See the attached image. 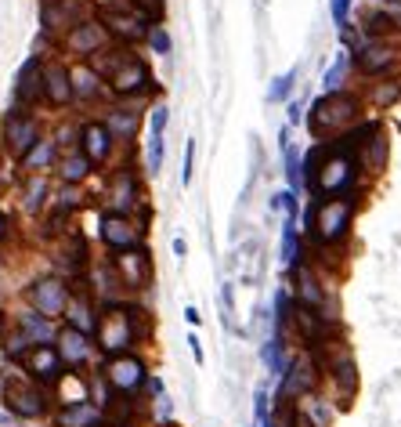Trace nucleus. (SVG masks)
I'll return each instance as SVG.
<instances>
[{"label":"nucleus","mask_w":401,"mask_h":427,"mask_svg":"<svg viewBox=\"0 0 401 427\" xmlns=\"http://www.w3.org/2000/svg\"><path fill=\"white\" fill-rule=\"evenodd\" d=\"M4 398L11 405V413H18V416H40L44 413V395H40L29 380H18V377L4 380Z\"/></svg>","instance_id":"1"},{"label":"nucleus","mask_w":401,"mask_h":427,"mask_svg":"<svg viewBox=\"0 0 401 427\" xmlns=\"http://www.w3.org/2000/svg\"><path fill=\"white\" fill-rule=\"evenodd\" d=\"M98 333H101V348L105 351H123L126 344H134V333H131V323H126V312L123 308H112L105 312V318L98 323Z\"/></svg>","instance_id":"2"},{"label":"nucleus","mask_w":401,"mask_h":427,"mask_svg":"<svg viewBox=\"0 0 401 427\" xmlns=\"http://www.w3.org/2000/svg\"><path fill=\"white\" fill-rule=\"evenodd\" d=\"M101 18H105V29L123 36V40H138L145 36V15L134 8H119V4H109V8H101Z\"/></svg>","instance_id":"3"},{"label":"nucleus","mask_w":401,"mask_h":427,"mask_svg":"<svg viewBox=\"0 0 401 427\" xmlns=\"http://www.w3.org/2000/svg\"><path fill=\"white\" fill-rule=\"evenodd\" d=\"M351 225V203L347 200H326V206L319 210V239L333 243L340 239Z\"/></svg>","instance_id":"4"},{"label":"nucleus","mask_w":401,"mask_h":427,"mask_svg":"<svg viewBox=\"0 0 401 427\" xmlns=\"http://www.w3.org/2000/svg\"><path fill=\"white\" fill-rule=\"evenodd\" d=\"M26 370L36 377V380H44V384H54L61 377V355L51 348V344H33L26 351Z\"/></svg>","instance_id":"5"},{"label":"nucleus","mask_w":401,"mask_h":427,"mask_svg":"<svg viewBox=\"0 0 401 427\" xmlns=\"http://www.w3.org/2000/svg\"><path fill=\"white\" fill-rule=\"evenodd\" d=\"M141 380H145V366H141L138 358L119 355V358H112V362H109V384H112L116 391L131 395L134 388H141Z\"/></svg>","instance_id":"6"},{"label":"nucleus","mask_w":401,"mask_h":427,"mask_svg":"<svg viewBox=\"0 0 401 427\" xmlns=\"http://www.w3.org/2000/svg\"><path fill=\"white\" fill-rule=\"evenodd\" d=\"M29 297H33L36 312L48 315V318L66 312V283H58V279H40V283L29 290Z\"/></svg>","instance_id":"7"},{"label":"nucleus","mask_w":401,"mask_h":427,"mask_svg":"<svg viewBox=\"0 0 401 427\" xmlns=\"http://www.w3.org/2000/svg\"><path fill=\"white\" fill-rule=\"evenodd\" d=\"M116 268H119L126 286H145V283H149V275H152V265H149V253H145V250H123V253H116Z\"/></svg>","instance_id":"8"},{"label":"nucleus","mask_w":401,"mask_h":427,"mask_svg":"<svg viewBox=\"0 0 401 427\" xmlns=\"http://www.w3.org/2000/svg\"><path fill=\"white\" fill-rule=\"evenodd\" d=\"M40 141V131H36V120L33 116H11L8 120V145H11V153L15 156H26L29 148Z\"/></svg>","instance_id":"9"},{"label":"nucleus","mask_w":401,"mask_h":427,"mask_svg":"<svg viewBox=\"0 0 401 427\" xmlns=\"http://www.w3.org/2000/svg\"><path fill=\"white\" fill-rule=\"evenodd\" d=\"M83 15V0H44V26L58 29V26H80Z\"/></svg>","instance_id":"10"},{"label":"nucleus","mask_w":401,"mask_h":427,"mask_svg":"<svg viewBox=\"0 0 401 427\" xmlns=\"http://www.w3.org/2000/svg\"><path fill=\"white\" fill-rule=\"evenodd\" d=\"M145 80H149V69H145L138 58L126 55V58H123V66L112 73V88H116L119 94H138V91L145 88Z\"/></svg>","instance_id":"11"},{"label":"nucleus","mask_w":401,"mask_h":427,"mask_svg":"<svg viewBox=\"0 0 401 427\" xmlns=\"http://www.w3.org/2000/svg\"><path fill=\"white\" fill-rule=\"evenodd\" d=\"M101 236H105V243L116 246V250H131L134 246V228H131L126 218H119V214H109V218L101 221Z\"/></svg>","instance_id":"12"},{"label":"nucleus","mask_w":401,"mask_h":427,"mask_svg":"<svg viewBox=\"0 0 401 427\" xmlns=\"http://www.w3.org/2000/svg\"><path fill=\"white\" fill-rule=\"evenodd\" d=\"M105 44V29L98 22H80L73 33H69V48L80 51V55H91Z\"/></svg>","instance_id":"13"},{"label":"nucleus","mask_w":401,"mask_h":427,"mask_svg":"<svg viewBox=\"0 0 401 427\" xmlns=\"http://www.w3.org/2000/svg\"><path fill=\"white\" fill-rule=\"evenodd\" d=\"M40 88H44V69H40V62H36V58H29V62H26V69L18 73V102H22V105L36 102Z\"/></svg>","instance_id":"14"},{"label":"nucleus","mask_w":401,"mask_h":427,"mask_svg":"<svg viewBox=\"0 0 401 427\" xmlns=\"http://www.w3.org/2000/svg\"><path fill=\"white\" fill-rule=\"evenodd\" d=\"M44 91H48V98H51L54 105H66V102L73 98L69 73H66V69H58V66H51V69L44 73Z\"/></svg>","instance_id":"15"},{"label":"nucleus","mask_w":401,"mask_h":427,"mask_svg":"<svg viewBox=\"0 0 401 427\" xmlns=\"http://www.w3.org/2000/svg\"><path fill=\"white\" fill-rule=\"evenodd\" d=\"M347 181H351V163H347V156H336V160L322 170L319 188H322V192H340V188H347Z\"/></svg>","instance_id":"16"},{"label":"nucleus","mask_w":401,"mask_h":427,"mask_svg":"<svg viewBox=\"0 0 401 427\" xmlns=\"http://www.w3.org/2000/svg\"><path fill=\"white\" fill-rule=\"evenodd\" d=\"M22 340H33V344H48V340L54 337L51 323H48V315H40V312H26L22 315Z\"/></svg>","instance_id":"17"},{"label":"nucleus","mask_w":401,"mask_h":427,"mask_svg":"<svg viewBox=\"0 0 401 427\" xmlns=\"http://www.w3.org/2000/svg\"><path fill=\"white\" fill-rule=\"evenodd\" d=\"M391 62H394V55L384 44H369L365 51H358V69H365V73H384Z\"/></svg>","instance_id":"18"},{"label":"nucleus","mask_w":401,"mask_h":427,"mask_svg":"<svg viewBox=\"0 0 401 427\" xmlns=\"http://www.w3.org/2000/svg\"><path fill=\"white\" fill-rule=\"evenodd\" d=\"M87 351H91L87 333H80V330H66V333H61V362H83Z\"/></svg>","instance_id":"19"},{"label":"nucleus","mask_w":401,"mask_h":427,"mask_svg":"<svg viewBox=\"0 0 401 427\" xmlns=\"http://www.w3.org/2000/svg\"><path fill=\"white\" fill-rule=\"evenodd\" d=\"M83 145H87V160L101 163L109 156V131H105L101 123H91L87 131H83Z\"/></svg>","instance_id":"20"},{"label":"nucleus","mask_w":401,"mask_h":427,"mask_svg":"<svg viewBox=\"0 0 401 427\" xmlns=\"http://www.w3.org/2000/svg\"><path fill=\"white\" fill-rule=\"evenodd\" d=\"M314 388V366L311 362H297V366L289 370V380H286V388H282V395H307Z\"/></svg>","instance_id":"21"},{"label":"nucleus","mask_w":401,"mask_h":427,"mask_svg":"<svg viewBox=\"0 0 401 427\" xmlns=\"http://www.w3.org/2000/svg\"><path fill=\"white\" fill-rule=\"evenodd\" d=\"M163 131H166V109L152 113V134H149V167L159 170L163 163Z\"/></svg>","instance_id":"22"},{"label":"nucleus","mask_w":401,"mask_h":427,"mask_svg":"<svg viewBox=\"0 0 401 427\" xmlns=\"http://www.w3.org/2000/svg\"><path fill=\"white\" fill-rule=\"evenodd\" d=\"M91 424H98V413L87 402H73L69 410L61 413V427H91Z\"/></svg>","instance_id":"23"},{"label":"nucleus","mask_w":401,"mask_h":427,"mask_svg":"<svg viewBox=\"0 0 401 427\" xmlns=\"http://www.w3.org/2000/svg\"><path fill=\"white\" fill-rule=\"evenodd\" d=\"M286 181H289V188H304V167H300V156L293 153V148L286 145Z\"/></svg>","instance_id":"24"},{"label":"nucleus","mask_w":401,"mask_h":427,"mask_svg":"<svg viewBox=\"0 0 401 427\" xmlns=\"http://www.w3.org/2000/svg\"><path fill=\"white\" fill-rule=\"evenodd\" d=\"M69 83H73V91H76L80 98H87V94L98 91V76H94L91 69H76V73L69 76Z\"/></svg>","instance_id":"25"},{"label":"nucleus","mask_w":401,"mask_h":427,"mask_svg":"<svg viewBox=\"0 0 401 427\" xmlns=\"http://www.w3.org/2000/svg\"><path fill=\"white\" fill-rule=\"evenodd\" d=\"M264 362H268V370L271 373H286V358H282V340L275 337V340H268V344H264Z\"/></svg>","instance_id":"26"},{"label":"nucleus","mask_w":401,"mask_h":427,"mask_svg":"<svg viewBox=\"0 0 401 427\" xmlns=\"http://www.w3.org/2000/svg\"><path fill=\"white\" fill-rule=\"evenodd\" d=\"M69 318H73V330H80V333H87L94 326V315H91V304L87 301H76L69 308Z\"/></svg>","instance_id":"27"},{"label":"nucleus","mask_w":401,"mask_h":427,"mask_svg":"<svg viewBox=\"0 0 401 427\" xmlns=\"http://www.w3.org/2000/svg\"><path fill=\"white\" fill-rule=\"evenodd\" d=\"M51 156H54V145L51 141H36L22 160H26V167H44V163H51Z\"/></svg>","instance_id":"28"},{"label":"nucleus","mask_w":401,"mask_h":427,"mask_svg":"<svg viewBox=\"0 0 401 427\" xmlns=\"http://www.w3.org/2000/svg\"><path fill=\"white\" fill-rule=\"evenodd\" d=\"M333 377L340 380V388H344V391H351L354 384H358V377H354V362L344 355V358H340V362H336V366H333Z\"/></svg>","instance_id":"29"},{"label":"nucleus","mask_w":401,"mask_h":427,"mask_svg":"<svg viewBox=\"0 0 401 427\" xmlns=\"http://www.w3.org/2000/svg\"><path fill=\"white\" fill-rule=\"evenodd\" d=\"M297 279H300V293H304V301L322 304V293H319V286H314V275H311L307 268H300V272H297Z\"/></svg>","instance_id":"30"},{"label":"nucleus","mask_w":401,"mask_h":427,"mask_svg":"<svg viewBox=\"0 0 401 427\" xmlns=\"http://www.w3.org/2000/svg\"><path fill=\"white\" fill-rule=\"evenodd\" d=\"M83 174H87V156H73V160L61 163V178L66 181H80Z\"/></svg>","instance_id":"31"},{"label":"nucleus","mask_w":401,"mask_h":427,"mask_svg":"<svg viewBox=\"0 0 401 427\" xmlns=\"http://www.w3.org/2000/svg\"><path fill=\"white\" fill-rule=\"evenodd\" d=\"M344 73H347V62L340 58V62H336V66L326 73V80H322V83H326V94H336V91H340V83H344Z\"/></svg>","instance_id":"32"},{"label":"nucleus","mask_w":401,"mask_h":427,"mask_svg":"<svg viewBox=\"0 0 401 427\" xmlns=\"http://www.w3.org/2000/svg\"><path fill=\"white\" fill-rule=\"evenodd\" d=\"M293 80H297V73H286V76H279L275 83H271L268 98H271V102H282V98L289 94V88H293Z\"/></svg>","instance_id":"33"},{"label":"nucleus","mask_w":401,"mask_h":427,"mask_svg":"<svg viewBox=\"0 0 401 427\" xmlns=\"http://www.w3.org/2000/svg\"><path fill=\"white\" fill-rule=\"evenodd\" d=\"M116 206H131V196H134V181H131V174H123L119 178V185H116Z\"/></svg>","instance_id":"34"},{"label":"nucleus","mask_w":401,"mask_h":427,"mask_svg":"<svg viewBox=\"0 0 401 427\" xmlns=\"http://www.w3.org/2000/svg\"><path fill=\"white\" fill-rule=\"evenodd\" d=\"M109 127H112V131H116V134H131V131H134V127H138V120H134L131 113H126V116H123V113H116V116L109 120Z\"/></svg>","instance_id":"35"},{"label":"nucleus","mask_w":401,"mask_h":427,"mask_svg":"<svg viewBox=\"0 0 401 427\" xmlns=\"http://www.w3.org/2000/svg\"><path fill=\"white\" fill-rule=\"evenodd\" d=\"M44 192H48V185H44V181L36 178V181L29 185V196H26V206H29V210H40V203H44Z\"/></svg>","instance_id":"36"},{"label":"nucleus","mask_w":401,"mask_h":427,"mask_svg":"<svg viewBox=\"0 0 401 427\" xmlns=\"http://www.w3.org/2000/svg\"><path fill=\"white\" fill-rule=\"evenodd\" d=\"M347 15H351V0H333V22L336 26H347Z\"/></svg>","instance_id":"37"},{"label":"nucleus","mask_w":401,"mask_h":427,"mask_svg":"<svg viewBox=\"0 0 401 427\" xmlns=\"http://www.w3.org/2000/svg\"><path fill=\"white\" fill-rule=\"evenodd\" d=\"M192 160H196V141H188V148H184V170H181V181L184 185L192 181Z\"/></svg>","instance_id":"38"},{"label":"nucleus","mask_w":401,"mask_h":427,"mask_svg":"<svg viewBox=\"0 0 401 427\" xmlns=\"http://www.w3.org/2000/svg\"><path fill=\"white\" fill-rule=\"evenodd\" d=\"M149 36H152V48H156L159 55H170V36H166L163 29H152Z\"/></svg>","instance_id":"39"},{"label":"nucleus","mask_w":401,"mask_h":427,"mask_svg":"<svg viewBox=\"0 0 401 427\" xmlns=\"http://www.w3.org/2000/svg\"><path fill=\"white\" fill-rule=\"evenodd\" d=\"M384 29H391V15H369V33H384Z\"/></svg>","instance_id":"40"},{"label":"nucleus","mask_w":401,"mask_h":427,"mask_svg":"<svg viewBox=\"0 0 401 427\" xmlns=\"http://www.w3.org/2000/svg\"><path fill=\"white\" fill-rule=\"evenodd\" d=\"M188 348H192L196 362H203V348H199V340H196V337H188Z\"/></svg>","instance_id":"41"},{"label":"nucleus","mask_w":401,"mask_h":427,"mask_svg":"<svg viewBox=\"0 0 401 427\" xmlns=\"http://www.w3.org/2000/svg\"><path fill=\"white\" fill-rule=\"evenodd\" d=\"M297 120H300V105L293 102V105H289V123H297Z\"/></svg>","instance_id":"42"},{"label":"nucleus","mask_w":401,"mask_h":427,"mask_svg":"<svg viewBox=\"0 0 401 427\" xmlns=\"http://www.w3.org/2000/svg\"><path fill=\"white\" fill-rule=\"evenodd\" d=\"M264 405H268V395H264V391H257V413H261V416H264Z\"/></svg>","instance_id":"43"},{"label":"nucleus","mask_w":401,"mask_h":427,"mask_svg":"<svg viewBox=\"0 0 401 427\" xmlns=\"http://www.w3.org/2000/svg\"><path fill=\"white\" fill-rule=\"evenodd\" d=\"M8 236V221H4V214H0V239Z\"/></svg>","instance_id":"44"},{"label":"nucleus","mask_w":401,"mask_h":427,"mask_svg":"<svg viewBox=\"0 0 401 427\" xmlns=\"http://www.w3.org/2000/svg\"><path fill=\"white\" fill-rule=\"evenodd\" d=\"M0 337H4V315H0Z\"/></svg>","instance_id":"45"},{"label":"nucleus","mask_w":401,"mask_h":427,"mask_svg":"<svg viewBox=\"0 0 401 427\" xmlns=\"http://www.w3.org/2000/svg\"><path fill=\"white\" fill-rule=\"evenodd\" d=\"M261 427H275V424H271V420H264V424H261Z\"/></svg>","instance_id":"46"},{"label":"nucleus","mask_w":401,"mask_h":427,"mask_svg":"<svg viewBox=\"0 0 401 427\" xmlns=\"http://www.w3.org/2000/svg\"><path fill=\"white\" fill-rule=\"evenodd\" d=\"M0 424H4V413H0Z\"/></svg>","instance_id":"47"}]
</instances>
